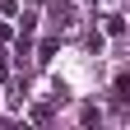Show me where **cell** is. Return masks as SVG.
<instances>
[{"instance_id":"cell-1","label":"cell","mask_w":130,"mask_h":130,"mask_svg":"<svg viewBox=\"0 0 130 130\" xmlns=\"http://www.w3.org/2000/svg\"><path fill=\"white\" fill-rule=\"evenodd\" d=\"M107 32H111V37H121V32H125V19H121V14H111V19H107Z\"/></svg>"},{"instance_id":"cell-4","label":"cell","mask_w":130,"mask_h":130,"mask_svg":"<svg viewBox=\"0 0 130 130\" xmlns=\"http://www.w3.org/2000/svg\"><path fill=\"white\" fill-rule=\"evenodd\" d=\"M5 74H9V70H5V60H0V84H5Z\"/></svg>"},{"instance_id":"cell-2","label":"cell","mask_w":130,"mask_h":130,"mask_svg":"<svg viewBox=\"0 0 130 130\" xmlns=\"http://www.w3.org/2000/svg\"><path fill=\"white\" fill-rule=\"evenodd\" d=\"M56 19H60V28H74V9H70V5L60 9V5H56Z\"/></svg>"},{"instance_id":"cell-3","label":"cell","mask_w":130,"mask_h":130,"mask_svg":"<svg viewBox=\"0 0 130 130\" xmlns=\"http://www.w3.org/2000/svg\"><path fill=\"white\" fill-rule=\"evenodd\" d=\"M116 93H121V98L130 93V70H121V74H116Z\"/></svg>"},{"instance_id":"cell-5","label":"cell","mask_w":130,"mask_h":130,"mask_svg":"<svg viewBox=\"0 0 130 130\" xmlns=\"http://www.w3.org/2000/svg\"><path fill=\"white\" fill-rule=\"evenodd\" d=\"M88 5H93V0H88Z\"/></svg>"}]
</instances>
